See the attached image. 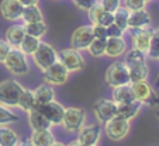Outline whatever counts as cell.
I'll list each match as a JSON object with an SVG mask.
<instances>
[{"label":"cell","mask_w":159,"mask_h":146,"mask_svg":"<svg viewBox=\"0 0 159 146\" xmlns=\"http://www.w3.org/2000/svg\"><path fill=\"white\" fill-rule=\"evenodd\" d=\"M3 65L6 66V69L17 76L27 75L30 72V62L27 59V55L18 49V48H11L7 55L6 60L3 62Z\"/></svg>","instance_id":"obj_1"},{"label":"cell","mask_w":159,"mask_h":146,"mask_svg":"<svg viewBox=\"0 0 159 146\" xmlns=\"http://www.w3.org/2000/svg\"><path fill=\"white\" fill-rule=\"evenodd\" d=\"M104 80L111 89L118 86H124V84H131L129 72L127 65L124 63V60L123 62H114L108 66L104 75Z\"/></svg>","instance_id":"obj_2"},{"label":"cell","mask_w":159,"mask_h":146,"mask_svg":"<svg viewBox=\"0 0 159 146\" xmlns=\"http://www.w3.org/2000/svg\"><path fill=\"white\" fill-rule=\"evenodd\" d=\"M24 87L21 86L17 80L7 79L0 83V104L6 107H17L18 99Z\"/></svg>","instance_id":"obj_3"},{"label":"cell","mask_w":159,"mask_h":146,"mask_svg":"<svg viewBox=\"0 0 159 146\" xmlns=\"http://www.w3.org/2000/svg\"><path fill=\"white\" fill-rule=\"evenodd\" d=\"M131 89L134 93L135 100H138L142 105H149V107H155L159 104V95L155 93L149 83L147 80L142 82H135L131 83Z\"/></svg>","instance_id":"obj_4"},{"label":"cell","mask_w":159,"mask_h":146,"mask_svg":"<svg viewBox=\"0 0 159 146\" xmlns=\"http://www.w3.org/2000/svg\"><path fill=\"white\" fill-rule=\"evenodd\" d=\"M58 60L68 69L69 73L73 72H79L84 68L86 62H84L83 55L80 54V51L75 49V48H65L62 51L58 52Z\"/></svg>","instance_id":"obj_5"},{"label":"cell","mask_w":159,"mask_h":146,"mask_svg":"<svg viewBox=\"0 0 159 146\" xmlns=\"http://www.w3.org/2000/svg\"><path fill=\"white\" fill-rule=\"evenodd\" d=\"M31 56H33L37 68L41 69V70H45L47 68H49L58 60V52L55 51V48L52 45L41 41L38 48H37V51Z\"/></svg>","instance_id":"obj_6"},{"label":"cell","mask_w":159,"mask_h":146,"mask_svg":"<svg viewBox=\"0 0 159 146\" xmlns=\"http://www.w3.org/2000/svg\"><path fill=\"white\" fill-rule=\"evenodd\" d=\"M129 132V121L120 117H113L104 122V134L110 140H121Z\"/></svg>","instance_id":"obj_7"},{"label":"cell","mask_w":159,"mask_h":146,"mask_svg":"<svg viewBox=\"0 0 159 146\" xmlns=\"http://www.w3.org/2000/svg\"><path fill=\"white\" fill-rule=\"evenodd\" d=\"M42 79L44 83H48L51 86H62L69 79V72L59 60H57L54 65L42 70Z\"/></svg>","instance_id":"obj_8"},{"label":"cell","mask_w":159,"mask_h":146,"mask_svg":"<svg viewBox=\"0 0 159 146\" xmlns=\"http://www.w3.org/2000/svg\"><path fill=\"white\" fill-rule=\"evenodd\" d=\"M94 39L93 35V24H87V25H80L72 33L70 37V45L72 48L78 51H84L90 45V42Z\"/></svg>","instance_id":"obj_9"},{"label":"cell","mask_w":159,"mask_h":146,"mask_svg":"<svg viewBox=\"0 0 159 146\" xmlns=\"http://www.w3.org/2000/svg\"><path fill=\"white\" fill-rule=\"evenodd\" d=\"M86 121V113L82 108H65V114H63L62 125L65 126V129L70 132H76L84 125Z\"/></svg>","instance_id":"obj_10"},{"label":"cell","mask_w":159,"mask_h":146,"mask_svg":"<svg viewBox=\"0 0 159 146\" xmlns=\"http://www.w3.org/2000/svg\"><path fill=\"white\" fill-rule=\"evenodd\" d=\"M35 108L41 114H44V117L48 119L52 125H62L63 114H65V107L58 101H49L47 104L35 105Z\"/></svg>","instance_id":"obj_11"},{"label":"cell","mask_w":159,"mask_h":146,"mask_svg":"<svg viewBox=\"0 0 159 146\" xmlns=\"http://www.w3.org/2000/svg\"><path fill=\"white\" fill-rule=\"evenodd\" d=\"M129 31H131L132 48L147 54V56H148V51H149V46H151V38H152L153 30L151 27H145V28L129 30Z\"/></svg>","instance_id":"obj_12"},{"label":"cell","mask_w":159,"mask_h":146,"mask_svg":"<svg viewBox=\"0 0 159 146\" xmlns=\"http://www.w3.org/2000/svg\"><path fill=\"white\" fill-rule=\"evenodd\" d=\"M93 113L100 122L104 124L106 121H108L110 118L117 115V104H116L113 100L102 99V100L94 103Z\"/></svg>","instance_id":"obj_13"},{"label":"cell","mask_w":159,"mask_h":146,"mask_svg":"<svg viewBox=\"0 0 159 146\" xmlns=\"http://www.w3.org/2000/svg\"><path fill=\"white\" fill-rule=\"evenodd\" d=\"M78 140L82 146H93L97 145L102 135V126L99 124H90V125H83L79 129Z\"/></svg>","instance_id":"obj_14"},{"label":"cell","mask_w":159,"mask_h":146,"mask_svg":"<svg viewBox=\"0 0 159 146\" xmlns=\"http://www.w3.org/2000/svg\"><path fill=\"white\" fill-rule=\"evenodd\" d=\"M24 6L18 0H2L0 2V14L7 21H17L21 18Z\"/></svg>","instance_id":"obj_15"},{"label":"cell","mask_w":159,"mask_h":146,"mask_svg":"<svg viewBox=\"0 0 159 146\" xmlns=\"http://www.w3.org/2000/svg\"><path fill=\"white\" fill-rule=\"evenodd\" d=\"M87 13H89V20L92 24H99V25L108 27L110 24L114 23V14L104 10L99 3L96 6H93L90 10H87Z\"/></svg>","instance_id":"obj_16"},{"label":"cell","mask_w":159,"mask_h":146,"mask_svg":"<svg viewBox=\"0 0 159 146\" xmlns=\"http://www.w3.org/2000/svg\"><path fill=\"white\" fill-rule=\"evenodd\" d=\"M151 25V15L145 9L132 10L128 17V30H138Z\"/></svg>","instance_id":"obj_17"},{"label":"cell","mask_w":159,"mask_h":146,"mask_svg":"<svg viewBox=\"0 0 159 146\" xmlns=\"http://www.w3.org/2000/svg\"><path fill=\"white\" fill-rule=\"evenodd\" d=\"M127 51V42L123 37H110L106 41V55L110 58H117L124 55Z\"/></svg>","instance_id":"obj_18"},{"label":"cell","mask_w":159,"mask_h":146,"mask_svg":"<svg viewBox=\"0 0 159 146\" xmlns=\"http://www.w3.org/2000/svg\"><path fill=\"white\" fill-rule=\"evenodd\" d=\"M142 104L138 101V100H134V101L129 103H124V104H118L117 105V115L123 119H127V121H131L132 118L137 117V114L139 113Z\"/></svg>","instance_id":"obj_19"},{"label":"cell","mask_w":159,"mask_h":146,"mask_svg":"<svg viewBox=\"0 0 159 146\" xmlns=\"http://www.w3.org/2000/svg\"><path fill=\"white\" fill-rule=\"evenodd\" d=\"M111 100L116 104H124V103H129L134 101V93H132L131 84H124V86H118V87H113L111 91Z\"/></svg>","instance_id":"obj_20"},{"label":"cell","mask_w":159,"mask_h":146,"mask_svg":"<svg viewBox=\"0 0 159 146\" xmlns=\"http://www.w3.org/2000/svg\"><path fill=\"white\" fill-rule=\"evenodd\" d=\"M125 63V62H124ZM129 72V79H131V83L135 82H142L147 80L148 75H149V69H148L147 62H135V63H128L127 65Z\"/></svg>","instance_id":"obj_21"},{"label":"cell","mask_w":159,"mask_h":146,"mask_svg":"<svg viewBox=\"0 0 159 146\" xmlns=\"http://www.w3.org/2000/svg\"><path fill=\"white\" fill-rule=\"evenodd\" d=\"M25 35V30H24V24H13L7 28L4 39L10 44L11 48H18L20 42L23 41Z\"/></svg>","instance_id":"obj_22"},{"label":"cell","mask_w":159,"mask_h":146,"mask_svg":"<svg viewBox=\"0 0 159 146\" xmlns=\"http://www.w3.org/2000/svg\"><path fill=\"white\" fill-rule=\"evenodd\" d=\"M28 124L30 128L33 131H39V129H49L52 126V124L49 122L48 119L44 117V114H41L37 108L28 111Z\"/></svg>","instance_id":"obj_23"},{"label":"cell","mask_w":159,"mask_h":146,"mask_svg":"<svg viewBox=\"0 0 159 146\" xmlns=\"http://www.w3.org/2000/svg\"><path fill=\"white\" fill-rule=\"evenodd\" d=\"M30 139H31V142L34 143V146H52L55 142H57L54 134L51 132V128L33 131Z\"/></svg>","instance_id":"obj_24"},{"label":"cell","mask_w":159,"mask_h":146,"mask_svg":"<svg viewBox=\"0 0 159 146\" xmlns=\"http://www.w3.org/2000/svg\"><path fill=\"white\" fill-rule=\"evenodd\" d=\"M34 95H35L37 105L47 104V103L54 101L55 100V91H54L51 84H48V83H44V84L37 87L35 91H34Z\"/></svg>","instance_id":"obj_25"},{"label":"cell","mask_w":159,"mask_h":146,"mask_svg":"<svg viewBox=\"0 0 159 146\" xmlns=\"http://www.w3.org/2000/svg\"><path fill=\"white\" fill-rule=\"evenodd\" d=\"M20 142V136L16 131L7 125L0 126V146H17Z\"/></svg>","instance_id":"obj_26"},{"label":"cell","mask_w":159,"mask_h":146,"mask_svg":"<svg viewBox=\"0 0 159 146\" xmlns=\"http://www.w3.org/2000/svg\"><path fill=\"white\" fill-rule=\"evenodd\" d=\"M23 23H37V21H44V15H42L41 9L38 7V4H34V6H27L23 9V14L21 18Z\"/></svg>","instance_id":"obj_27"},{"label":"cell","mask_w":159,"mask_h":146,"mask_svg":"<svg viewBox=\"0 0 159 146\" xmlns=\"http://www.w3.org/2000/svg\"><path fill=\"white\" fill-rule=\"evenodd\" d=\"M37 105L35 103V95H34V91L33 90H28V89H24L23 93H21L20 99H18V104L17 107L21 108L23 111L28 113V111L34 110Z\"/></svg>","instance_id":"obj_28"},{"label":"cell","mask_w":159,"mask_h":146,"mask_svg":"<svg viewBox=\"0 0 159 146\" xmlns=\"http://www.w3.org/2000/svg\"><path fill=\"white\" fill-rule=\"evenodd\" d=\"M39 42H41V38H35V37H31V35H27V34H25L23 41H21L20 45H18V49L28 56V55H33L34 52L37 51Z\"/></svg>","instance_id":"obj_29"},{"label":"cell","mask_w":159,"mask_h":146,"mask_svg":"<svg viewBox=\"0 0 159 146\" xmlns=\"http://www.w3.org/2000/svg\"><path fill=\"white\" fill-rule=\"evenodd\" d=\"M24 30L27 35L35 37V38H42L47 34V24L44 21H37V23H27L24 24Z\"/></svg>","instance_id":"obj_30"},{"label":"cell","mask_w":159,"mask_h":146,"mask_svg":"<svg viewBox=\"0 0 159 146\" xmlns=\"http://www.w3.org/2000/svg\"><path fill=\"white\" fill-rule=\"evenodd\" d=\"M20 121V117L18 114H16L14 111H11L9 107L0 104V126L3 125H10V124H14Z\"/></svg>","instance_id":"obj_31"},{"label":"cell","mask_w":159,"mask_h":146,"mask_svg":"<svg viewBox=\"0 0 159 146\" xmlns=\"http://www.w3.org/2000/svg\"><path fill=\"white\" fill-rule=\"evenodd\" d=\"M114 24H117L123 31L128 30V17H129V10L125 6H120L114 13Z\"/></svg>","instance_id":"obj_32"},{"label":"cell","mask_w":159,"mask_h":146,"mask_svg":"<svg viewBox=\"0 0 159 146\" xmlns=\"http://www.w3.org/2000/svg\"><path fill=\"white\" fill-rule=\"evenodd\" d=\"M106 41H107V39L94 38L93 41L90 42L89 46H87L89 54L94 58H100V56H103V55H106Z\"/></svg>","instance_id":"obj_33"},{"label":"cell","mask_w":159,"mask_h":146,"mask_svg":"<svg viewBox=\"0 0 159 146\" xmlns=\"http://www.w3.org/2000/svg\"><path fill=\"white\" fill-rule=\"evenodd\" d=\"M148 56L152 59H159V27L155 28L151 38V46L148 51Z\"/></svg>","instance_id":"obj_34"},{"label":"cell","mask_w":159,"mask_h":146,"mask_svg":"<svg viewBox=\"0 0 159 146\" xmlns=\"http://www.w3.org/2000/svg\"><path fill=\"white\" fill-rule=\"evenodd\" d=\"M147 60V54H144V52L138 51V49H134L132 48L131 51L127 52L125 55V65H128V63H135V62H145Z\"/></svg>","instance_id":"obj_35"},{"label":"cell","mask_w":159,"mask_h":146,"mask_svg":"<svg viewBox=\"0 0 159 146\" xmlns=\"http://www.w3.org/2000/svg\"><path fill=\"white\" fill-rule=\"evenodd\" d=\"M99 4L107 11L114 13L121 6V0H99Z\"/></svg>","instance_id":"obj_36"},{"label":"cell","mask_w":159,"mask_h":146,"mask_svg":"<svg viewBox=\"0 0 159 146\" xmlns=\"http://www.w3.org/2000/svg\"><path fill=\"white\" fill-rule=\"evenodd\" d=\"M73 3H75V6L78 9L87 11V10H90L93 6H96L99 3V0H73Z\"/></svg>","instance_id":"obj_37"},{"label":"cell","mask_w":159,"mask_h":146,"mask_svg":"<svg viewBox=\"0 0 159 146\" xmlns=\"http://www.w3.org/2000/svg\"><path fill=\"white\" fill-rule=\"evenodd\" d=\"M148 3V0H125V7L132 11V10H139L145 9V4Z\"/></svg>","instance_id":"obj_38"},{"label":"cell","mask_w":159,"mask_h":146,"mask_svg":"<svg viewBox=\"0 0 159 146\" xmlns=\"http://www.w3.org/2000/svg\"><path fill=\"white\" fill-rule=\"evenodd\" d=\"M10 49H11V46H10V44L6 41V39H2L0 38V63H3L4 60H6L7 55H9Z\"/></svg>","instance_id":"obj_39"},{"label":"cell","mask_w":159,"mask_h":146,"mask_svg":"<svg viewBox=\"0 0 159 146\" xmlns=\"http://www.w3.org/2000/svg\"><path fill=\"white\" fill-rule=\"evenodd\" d=\"M93 35L94 38H100V39H107V27L104 25H99V24H93Z\"/></svg>","instance_id":"obj_40"},{"label":"cell","mask_w":159,"mask_h":146,"mask_svg":"<svg viewBox=\"0 0 159 146\" xmlns=\"http://www.w3.org/2000/svg\"><path fill=\"white\" fill-rule=\"evenodd\" d=\"M123 34H124V31L121 30L120 27H118L117 24H110L107 27V35H108V38L110 37H123Z\"/></svg>","instance_id":"obj_41"},{"label":"cell","mask_w":159,"mask_h":146,"mask_svg":"<svg viewBox=\"0 0 159 146\" xmlns=\"http://www.w3.org/2000/svg\"><path fill=\"white\" fill-rule=\"evenodd\" d=\"M21 4L24 7H27V6H34V4H38V2L39 0H18Z\"/></svg>","instance_id":"obj_42"},{"label":"cell","mask_w":159,"mask_h":146,"mask_svg":"<svg viewBox=\"0 0 159 146\" xmlns=\"http://www.w3.org/2000/svg\"><path fill=\"white\" fill-rule=\"evenodd\" d=\"M17 146H34V143L31 142V139H25V140H20Z\"/></svg>","instance_id":"obj_43"},{"label":"cell","mask_w":159,"mask_h":146,"mask_svg":"<svg viewBox=\"0 0 159 146\" xmlns=\"http://www.w3.org/2000/svg\"><path fill=\"white\" fill-rule=\"evenodd\" d=\"M69 146H82V145H80V142H79V140H73Z\"/></svg>","instance_id":"obj_44"},{"label":"cell","mask_w":159,"mask_h":146,"mask_svg":"<svg viewBox=\"0 0 159 146\" xmlns=\"http://www.w3.org/2000/svg\"><path fill=\"white\" fill-rule=\"evenodd\" d=\"M52 146H66V145H63V143H61V142H55Z\"/></svg>","instance_id":"obj_45"},{"label":"cell","mask_w":159,"mask_h":146,"mask_svg":"<svg viewBox=\"0 0 159 146\" xmlns=\"http://www.w3.org/2000/svg\"><path fill=\"white\" fill-rule=\"evenodd\" d=\"M156 84L159 86V75H158V77H156Z\"/></svg>","instance_id":"obj_46"},{"label":"cell","mask_w":159,"mask_h":146,"mask_svg":"<svg viewBox=\"0 0 159 146\" xmlns=\"http://www.w3.org/2000/svg\"><path fill=\"white\" fill-rule=\"evenodd\" d=\"M156 117H158V119H159V111H158V113H156Z\"/></svg>","instance_id":"obj_47"},{"label":"cell","mask_w":159,"mask_h":146,"mask_svg":"<svg viewBox=\"0 0 159 146\" xmlns=\"http://www.w3.org/2000/svg\"><path fill=\"white\" fill-rule=\"evenodd\" d=\"M93 146H97V145H93Z\"/></svg>","instance_id":"obj_48"},{"label":"cell","mask_w":159,"mask_h":146,"mask_svg":"<svg viewBox=\"0 0 159 146\" xmlns=\"http://www.w3.org/2000/svg\"><path fill=\"white\" fill-rule=\"evenodd\" d=\"M148 2H149V0H148Z\"/></svg>","instance_id":"obj_49"}]
</instances>
